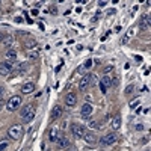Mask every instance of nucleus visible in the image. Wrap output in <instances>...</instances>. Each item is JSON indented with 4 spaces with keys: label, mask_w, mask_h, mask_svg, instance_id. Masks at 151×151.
<instances>
[{
    "label": "nucleus",
    "mask_w": 151,
    "mask_h": 151,
    "mask_svg": "<svg viewBox=\"0 0 151 151\" xmlns=\"http://www.w3.org/2000/svg\"><path fill=\"white\" fill-rule=\"evenodd\" d=\"M116 141H118V135L116 133H109V135H106L104 137H101V139H100V145H103V147L113 145Z\"/></svg>",
    "instance_id": "20e7f679"
},
{
    "label": "nucleus",
    "mask_w": 151,
    "mask_h": 151,
    "mask_svg": "<svg viewBox=\"0 0 151 151\" xmlns=\"http://www.w3.org/2000/svg\"><path fill=\"white\" fill-rule=\"evenodd\" d=\"M113 14H115V11H113V9H110V11L107 12V15H113Z\"/></svg>",
    "instance_id": "e433bc0d"
},
{
    "label": "nucleus",
    "mask_w": 151,
    "mask_h": 151,
    "mask_svg": "<svg viewBox=\"0 0 151 151\" xmlns=\"http://www.w3.org/2000/svg\"><path fill=\"white\" fill-rule=\"evenodd\" d=\"M98 86H100V91H101V92H103V94H106V92H107V89H106V88H104V85H103L101 82H100V83H98Z\"/></svg>",
    "instance_id": "bb28decb"
},
{
    "label": "nucleus",
    "mask_w": 151,
    "mask_h": 151,
    "mask_svg": "<svg viewBox=\"0 0 151 151\" xmlns=\"http://www.w3.org/2000/svg\"><path fill=\"white\" fill-rule=\"evenodd\" d=\"M112 128L113 130H120L121 128V116H115L112 120Z\"/></svg>",
    "instance_id": "aec40b11"
},
{
    "label": "nucleus",
    "mask_w": 151,
    "mask_h": 151,
    "mask_svg": "<svg viewBox=\"0 0 151 151\" xmlns=\"http://www.w3.org/2000/svg\"><path fill=\"white\" fill-rule=\"evenodd\" d=\"M92 64H94V61H92V59H88V61L85 62L83 65H85V68H86V70H89L91 67H92Z\"/></svg>",
    "instance_id": "b1692460"
},
{
    "label": "nucleus",
    "mask_w": 151,
    "mask_h": 151,
    "mask_svg": "<svg viewBox=\"0 0 151 151\" xmlns=\"http://www.w3.org/2000/svg\"><path fill=\"white\" fill-rule=\"evenodd\" d=\"M59 139V128L57 127H53L50 130V133H49V141L50 142H56Z\"/></svg>",
    "instance_id": "ddd939ff"
},
{
    "label": "nucleus",
    "mask_w": 151,
    "mask_h": 151,
    "mask_svg": "<svg viewBox=\"0 0 151 151\" xmlns=\"http://www.w3.org/2000/svg\"><path fill=\"white\" fill-rule=\"evenodd\" d=\"M71 132H73L76 139H82L83 135H85V127H80V126H77V124H74V126H71Z\"/></svg>",
    "instance_id": "0eeeda50"
},
{
    "label": "nucleus",
    "mask_w": 151,
    "mask_h": 151,
    "mask_svg": "<svg viewBox=\"0 0 151 151\" xmlns=\"http://www.w3.org/2000/svg\"><path fill=\"white\" fill-rule=\"evenodd\" d=\"M32 91H35V85L32 83V82L23 85V88H21V92H23V94H30Z\"/></svg>",
    "instance_id": "4468645a"
},
{
    "label": "nucleus",
    "mask_w": 151,
    "mask_h": 151,
    "mask_svg": "<svg viewBox=\"0 0 151 151\" xmlns=\"http://www.w3.org/2000/svg\"><path fill=\"white\" fill-rule=\"evenodd\" d=\"M24 47L26 49H33V47H36V41L35 39H29V41L24 42Z\"/></svg>",
    "instance_id": "412c9836"
},
{
    "label": "nucleus",
    "mask_w": 151,
    "mask_h": 151,
    "mask_svg": "<svg viewBox=\"0 0 151 151\" xmlns=\"http://www.w3.org/2000/svg\"><path fill=\"white\" fill-rule=\"evenodd\" d=\"M83 137H85V141H86L88 143H95L97 142V136L94 133H91V132H85Z\"/></svg>",
    "instance_id": "2eb2a0df"
},
{
    "label": "nucleus",
    "mask_w": 151,
    "mask_h": 151,
    "mask_svg": "<svg viewBox=\"0 0 151 151\" xmlns=\"http://www.w3.org/2000/svg\"><path fill=\"white\" fill-rule=\"evenodd\" d=\"M3 94H5V88H3V86H0V100H2Z\"/></svg>",
    "instance_id": "72a5a7b5"
},
{
    "label": "nucleus",
    "mask_w": 151,
    "mask_h": 151,
    "mask_svg": "<svg viewBox=\"0 0 151 151\" xmlns=\"http://www.w3.org/2000/svg\"><path fill=\"white\" fill-rule=\"evenodd\" d=\"M136 130H137V132H142V130H143V124H137Z\"/></svg>",
    "instance_id": "473e14b6"
},
{
    "label": "nucleus",
    "mask_w": 151,
    "mask_h": 151,
    "mask_svg": "<svg viewBox=\"0 0 151 151\" xmlns=\"http://www.w3.org/2000/svg\"><path fill=\"white\" fill-rule=\"evenodd\" d=\"M3 38H5V35H3V33H0V42L3 41Z\"/></svg>",
    "instance_id": "a19ab883"
},
{
    "label": "nucleus",
    "mask_w": 151,
    "mask_h": 151,
    "mask_svg": "<svg viewBox=\"0 0 151 151\" xmlns=\"http://www.w3.org/2000/svg\"><path fill=\"white\" fill-rule=\"evenodd\" d=\"M29 56H30V59H35V57H38V51H32V53H30Z\"/></svg>",
    "instance_id": "7c9ffc66"
},
{
    "label": "nucleus",
    "mask_w": 151,
    "mask_h": 151,
    "mask_svg": "<svg viewBox=\"0 0 151 151\" xmlns=\"http://www.w3.org/2000/svg\"><path fill=\"white\" fill-rule=\"evenodd\" d=\"M139 103H141V98H136V100H133L132 103H130V107H132V109H136L137 106H139Z\"/></svg>",
    "instance_id": "4be33fe9"
},
{
    "label": "nucleus",
    "mask_w": 151,
    "mask_h": 151,
    "mask_svg": "<svg viewBox=\"0 0 151 151\" xmlns=\"http://www.w3.org/2000/svg\"><path fill=\"white\" fill-rule=\"evenodd\" d=\"M5 59L8 61V64L15 62V61H17V51H15V50H12V49H9V50L5 53Z\"/></svg>",
    "instance_id": "9b49d317"
},
{
    "label": "nucleus",
    "mask_w": 151,
    "mask_h": 151,
    "mask_svg": "<svg viewBox=\"0 0 151 151\" xmlns=\"http://www.w3.org/2000/svg\"><path fill=\"white\" fill-rule=\"evenodd\" d=\"M107 2H98V6H106Z\"/></svg>",
    "instance_id": "c9c22d12"
},
{
    "label": "nucleus",
    "mask_w": 151,
    "mask_h": 151,
    "mask_svg": "<svg viewBox=\"0 0 151 151\" xmlns=\"http://www.w3.org/2000/svg\"><path fill=\"white\" fill-rule=\"evenodd\" d=\"M82 118L83 120H89L91 115H92V106H91L89 103H85L83 106H82Z\"/></svg>",
    "instance_id": "423d86ee"
},
{
    "label": "nucleus",
    "mask_w": 151,
    "mask_h": 151,
    "mask_svg": "<svg viewBox=\"0 0 151 151\" xmlns=\"http://www.w3.org/2000/svg\"><path fill=\"white\" fill-rule=\"evenodd\" d=\"M65 103H67V106H68V107L76 106V103H77V95L73 94V92L67 94V97H65Z\"/></svg>",
    "instance_id": "1a4fd4ad"
},
{
    "label": "nucleus",
    "mask_w": 151,
    "mask_h": 151,
    "mask_svg": "<svg viewBox=\"0 0 151 151\" xmlns=\"http://www.w3.org/2000/svg\"><path fill=\"white\" fill-rule=\"evenodd\" d=\"M12 73V65L5 62V64H0V76H9Z\"/></svg>",
    "instance_id": "6e6552de"
},
{
    "label": "nucleus",
    "mask_w": 151,
    "mask_h": 151,
    "mask_svg": "<svg viewBox=\"0 0 151 151\" xmlns=\"http://www.w3.org/2000/svg\"><path fill=\"white\" fill-rule=\"evenodd\" d=\"M14 42H15V38L12 36V35L5 36V38H3V41H2V44H3V45H6V47H11V45L14 44Z\"/></svg>",
    "instance_id": "f3484780"
},
{
    "label": "nucleus",
    "mask_w": 151,
    "mask_h": 151,
    "mask_svg": "<svg viewBox=\"0 0 151 151\" xmlns=\"http://www.w3.org/2000/svg\"><path fill=\"white\" fill-rule=\"evenodd\" d=\"M35 115H36V112H35V109H33L32 104H26V106L21 109V120L24 122H32L35 120Z\"/></svg>",
    "instance_id": "f257e3e1"
},
{
    "label": "nucleus",
    "mask_w": 151,
    "mask_h": 151,
    "mask_svg": "<svg viewBox=\"0 0 151 151\" xmlns=\"http://www.w3.org/2000/svg\"><path fill=\"white\" fill-rule=\"evenodd\" d=\"M100 82L104 85V88H106V89H109L110 86H112V77H109V76H104Z\"/></svg>",
    "instance_id": "6ab92c4d"
},
{
    "label": "nucleus",
    "mask_w": 151,
    "mask_h": 151,
    "mask_svg": "<svg viewBox=\"0 0 151 151\" xmlns=\"http://www.w3.org/2000/svg\"><path fill=\"white\" fill-rule=\"evenodd\" d=\"M127 42H128V36L126 35V36L122 38V42H121V44H127Z\"/></svg>",
    "instance_id": "f704fd0d"
},
{
    "label": "nucleus",
    "mask_w": 151,
    "mask_h": 151,
    "mask_svg": "<svg viewBox=\"0 0 151 151\" xmlns=\"http://www.w3.org/2000/svg\"><path fill=\"white\" fill-rule=\"evenodd\" d=\"M50 12H51V14H57V8H56L55 5H53V6H50Z\"/></svg>",
    "instance_id": "c756f323"
},
{
    "label": "nucleus",
    "mask_w": 151,
    "mask_h": 151,
    "mask_svg": "<svg viewBox=\"0 0 151 151\" xmlns=\"http://www.w3.org/2000/svg\"><path fill=\"white\" fill-rule=\"evenodd\" d=\"M62 115V107L59 106V104H56V106L51 109V118H53V120H56V118H59Z\"/></svg>",
    "instance_id": "dca6fc26"
},
{
    "label": "nucleus",
    "mask_w": 151,
    "mask_h": 151,
    "mask_svg": "<svg viewBox=\"0 0 151 151\" xmlns=\"http://www.w3.org/2000/svg\"><path fill=\"white\" fill-rule=\"evenodd\" d=\"M21 135H23V127L20 126V124H15V126L9 127V130H8V136L11 137V139H14V141L20 139Z\"/></svg>",
    "instance_id": "f03ea898"
},
{
    "label": "nucleus",
    "mask_w": 151,
    "mask_h": 151,
    "mask_svg": "<svg viewBox=\"0 0 151 151\" xmlns=\"http://www.w3.org/2000/svg\"><path fill=\"white\" fill-rule=\"evenodd\" d=\"M150 23H151V20H150V15H143L141 18V23H139V29L141 30H148L150 29Z\"/></svg>",
    "instance_id": "9d476101"
},
{
    "label": "nucleus",
    "mask_w": 151,
    "mask_h": 151,
    "mask_svg": "<svg viewBox=\"0 0 151 151\" xmlns=\"http://www.w3.org/2000/svg\"><path fill=\"white\" fill-rule=\"evenodd\" d=\"M3 106H5V103H3L2 100H0V110H2V109H3Z\"/></svg>",
    "instance_id": "ea45409f"
},
{
    "label": "nucleus",
    "mask_w": 151,
    "mask_h": 151,
    "mask_svg": "<svg viewBox=\"0 0 151 151\" xmlns=\"http://www.w3.org/2000/svg\"><path fill=\"white\" fill-rule=\"evenodd\" d=\"M32 15H38V9H33V11H32Z\"/></svg>",
    "instance_id": "58836bf2"
},
{
    "label": "nucleus",
    "mask_w": 151,
    "mask_h": 151,
    "mask_svg": "<svg viewBox=\"0 0 151 151\" xmlns=\"http://www.w3.org/2000/svg\"><path fill=\"white\" fill-rule=\"evenodd\" d=\"M67 151H76V148H74V147H68Z\"/></svg>",
    "instance_id": "4c0bfd02"
},
{
    "label": "nucleus",
    "mask_w": 151,
    "mask_h": 151,
    "mask_svg": "<svg viewBox=\"0 0 151 151\" xmlns=\"http://www.w3.org/2000/svg\"><path fill=\"white\" fill-rule=\"evenodd\" d=\"M86 68H85V65H80V67H79L77 68V73H80V74H85V73H86Z\"/></svg>",
    "instance_id": "a878e982"
},
{
    "label": "nucleus",
    "mask_w": 151,
    "mask_h": 151,
    "mask_svg": "<svg viewBox=\"0 0 151 151\" xmlns=\"http://www.w3.org/2000/svg\"><path fill=\"white\" fill-rule=\"evenodd\" d=\"M112 70H113V67H112V65H109V67H106V68H104V74L107 76V73H110Z\"/></svg>",
    "instance_id": "cd10ccee"
},
{
    "label": "nucleus",
    "mask_w": 151,
    "mask_h": 151,
    "mask_svg": "<svg viewBox=\"0 0 151 151\" xmlns=\"http://www.w3.org/2000/svg\"><path fill=\"white\" fill-rule=\"evenodd\" d=\"M112 86H118V77H113L112 79Z\"/></svg>",
    "instance_id": "2f4dec72"
},
{
    "label": "nucleus",
    "mask_w": 151,
    "mask_h": 151,
    "mask_svg": "<svg viewBox=\"0 0 151 151\" xmlns=\"http://www.w3.org/2000/svg\"><path fill=\"white\" fill-rule=\"evenodd\" d=\"M133 91H135V85H128V86L126 88V91H124V92H126V94H132Z\"/></svg>",
    "instance_id": "393cba45"
},
{
    "label": "nucleus",
    "mask_w": 151,
    "mask_h": 151,
    "mask_svg": "<svg viewBox=\"0 0 151 151\" xmlns=\"http://www.w3.org/2000/svg\"><path fill=\"white\" fill-rule=\"evenodd\" d=\"M20 104H21V98H20L18 95H14V97H11L8 103H6V109L9 110V112H14L15 109L20 107Z\"/></svg>",
    "instance_id": "7ed1b4c3"
},
{
    "label": "nucleus",
    "mask_w": 151,
    "mask_h": 151,
    "mask_svg": "<svg viewBox=\"0 0 151 151\" xmlns=\"http://www.w3.org/2000/svg\"><path fill=\"white\" fill-rule=\"evenodd\" d=\"M88 127H89V128H94V130H95V128H100V124H98L97 121H91Z\"/></svg>",
    "instance_id": "5701e85b"
},
{
    "label": "nucleus",
    "mask_w": 151,
    "mask_h": 151,
    "mask_svg": "<svg viewBox=\"0 0 151 151\" xmlns=\"http://www.w3.org/2000/svg\"><path fill=\"white\" fill-rule=\"evenodd\" d=\"M0 6H2V3H0Z\"/></svg>",
    "instance_id": "79ce46f5"
},
{
    "label": "nucleus",
    "mask_w": 151,
    "mask_h": 151,
    "mask_svg": "<svg viewBox=\"0 0 151 151\" xmlns=\"http://www.w3.org/2000/svg\"><path fill=\"white\" fill-rule=\"evenodd\" d=\"M8 148V142H3V143H0V151H3Z\"/></svg>",
    "instance_id": "c85d7f7f"
},
{
    "label": "nucleus",
    "mask_w": 151,
    "mask_h": 151,
    "mask_svg": "<svg viewBox=\"0 0 151 151\" xmlns=\"http://www.w3.org/2000/svg\"><path fill=\"white\" fill-rule=\"evenodd\" d=\"M91 85H92V74H86V76H83V79L80 80V83H79V89L85 92Z\"/></svg>",
    "instance_id": "39448f33"
},
{
    "label": "nucleus",
    "mask_w": 151,
    "mask_h": 151,
    "mask_svg": "<svg viewBox=\"0 0 151 151\" xmlns=\"http://www.w3.org/2000/svg\"><path fill=\"white\" fill-rule=\"evenodd\" d=\"M29 70H30V65L27 62H23V64H20V67H18V73L24 74V73H27Z\"/></svg>",
    "instance_id": "a211bd4d"
},
{
    "label": "nucleus",
    "mask_w": 151,
    "mask_h": 151,
    "mask_svg": "<svg viewBox=\"0 0 151 151\" xmlns=\"http://www.w3.org/2000/svg\"><path fill=\"white\" fill-rule=\"evenodd\" d=\"M56 143H57V147L61 148V150H67L71 143H70V139H67V137H61L59 136V139L56 141Z\"/></svg>",
    "instance_id": "f8f14e48"
}]
</instances>
